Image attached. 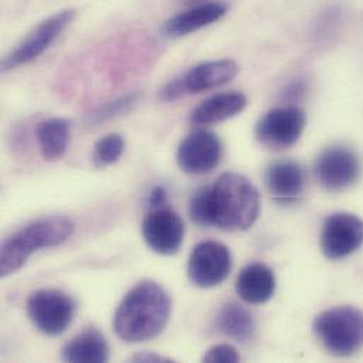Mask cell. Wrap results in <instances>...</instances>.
Wrapping results in <instances>:
<instances>
[{"mask_svg":"<svg viewBox=\"0 0 363 363\" xmlns=\"http://www.w3.org/2000/svg\"><path fill=\"white\" fill-rule=\"evenodd\" d=\"M201 1H203V0H184V3H188V4H199Z\"/></svg>","mask_w":363,"mask_h":363,"instance_id":"26","label":"cell"},{"mask_svg":"<svg viewBox=\"0 0 363 363\" xmlns=\"http://www.w3.org/2000/svg\"><path fill=\"white\" fill-rule=\"evenodd\" d=\"M274 273L263 263H252L246 266L238 276L236 293L247 304H264L274 296Z\"/></svg>","mask_w":363,"mask_h":363,"instance_id":"15","label":"cell"},{"mask_svg":"<svg viewBox=\"0 0 363 363\" xmlns=\"http://www.w3.org/2000/svg\"><path fill=\"white\" fill-rule=\"evenodd\" d=\"M247 105V99L240 92H223L213 95L199 104L189 115L194 125L219 123L239 115Z\"/></svg>","mask_w":363,"mask_h":363,"instance_id":"17","label":"cell"},{"mask_svg":"<svg viewBox=\"0 0 363 363\" xmlns=\"http://www.w3.org/2000/svg\"><path fill=\"white\" fill-rule=\"evenodd\" d=\"M218 330L236 342H247L255 338L256 321L253 315L238 303H226L216 317Z\"/></svg>","mask_w":363,"mask_h":363,"instance_id":"20","label":"cell"},{"mask_svg":"<svg viewBox=\"0 0 363 363\" xmlns=\"http://www.w3.org/2000/svg\"><path fill=\"white\" fill-rule=\"evenodd\" d=\"M61 357L64 362H108L109 345L106 338L98 330L88 328L64 345Z\"/></svg>","mask_w":363,"mask_h":363,"instance_id":"18","label":"cell"},{"mask_svg":"<svg viewBox=\"0 0 363 363\" xmlns=\"http://www.w3.org/2000/svg\"><path fill=\"white\" fill-rule=\"evenodd\" d=\"M27 314L34 327L47 337L67 331L75 315V301L60 290H37L27 298Z\"/></svg>","mask_w":363,"mask_h":363,"instance_id":"5","label":"cell"},{"mask_svg":"<svg viewBox=\"0 0 363 363\" xmlns=\"http://www.w3.org/2000/svg\"><path fill=\"white\" fill-rule=\"evenodd\" d=\"M130 362H140V363H166V362H174L173 359L170 358H166V357H162V355H157V354H152V352H140V354H136Z\"/></svg>","mask_w":363,"mask_h":363,"instance_id":"25","label":"cell"},{"mask_svg":"<svg viewBox=\"0 0 363 363\" xmlns=\"http://www.w3.org/2000/svg\"><path fill=\"white\" fill-rule=\"evenodd\" d=\"M228 11V6L222 1L199 3L194 7L176 14L164 24V33L170 37H182L198 31L212 23L220 20Z\"/></svg>","mask_w":363,"mask_h":363,"instance_id":"16","label":"cell"},{"mask_svg":"<svg viewBox=\"0 0 363 363\" xmlns=\"http://www.w3.org/2000/svg\"><path fill=\"white\" fill-rule=\"evenodd\" d=\"M230 269L232 256L229 247L215 240L198 243L188 260V277L199 289L219 286L229 276Z\"/></svg>","mask_w":363,"mask_h":363,"instance_id":"8","label":"cell"},{"mask_svg":"<svg viewBox=\"0 0 363 363\" xmlns=\"http://www.w3.org/2000/svg\"><path fill=\"white\" fill-rule=\"evenodd\" d=\"M267 189L280 202L297 201L306 188V174L300 164L290 160L273 163L264 176Z\"/></svg>","mask_w":363,"mask_h":363,"instance_id":"14","label":"cell"},{"mask_svg":"<svg viewBox=\"0 0 363 363\" xmlns=\"http://www.w3.org/2000/svg\"><path fill=\"white\" fill-rule=\"evenodd\" d=\"M72 233L74 223L67 216H48L28 223L3 242L0 276L4 279L18 272L34 252L62 245Z\"/></svg>","mask_w":363,"mask_h":363,"instance_id":"3","label":"cell"},{"mask_svg":"<svg viewBox=\"0 0 363 363\" xmlns=\"http://www.w3.org/2000/svg\"><path fill=\"white\" fill-rule=\"evenodd\" d=\"M184 230L180 215L169 208L153 209L142 223L146 245L162 256H173L180 250Z\"/></svg>","mask_w":363,"mask_h":363,"instance_id":"12","label":"cell"},{"mask_svg":"<svg viewBox=\"0 0 363 363\" xmlns=\"http://www.w3.org/2000/svg\"><path fill=\"white\" fill-rule=\"evenodd\" d=\"M306 129V113L297 106H283L263 115L255 129L256 139L266 147L281 150L298 142Z\"/></svg>","mask_w":363,"mask_h":363,"instance_id":"7","label":"cell"},{"mask_svg":"<svg viewBox=\"0 0 363 363\" xmlns=\"http://www.w3.org/2000/svg\"><path fill=\"white\" fill-rule=\"evenodd\" d=\"M140 98H142L140 92H132V94L123 95L121 98H116V99L99 106L96 111L91 112L86 118V122H88V125L95 126V125L106 122L112 118L128 113L139 104Z\"/></svg>","mask_w":363,"mask_h":363,"instance_id":"21","label":"cell"},{"mask_svg":"<svg viewBox=\"0 0 363 363\" xmlns=\"http://www.w3.org/2000/svg\"><path fill=\"white\" fill-rule=\"evenodd\" d=\"M318 182L330 191L345 189L359 180L361 160L345 146H333L321 152L315 162Z\"/></svg>","mask_w":363,"mask_h":363,"instance_id":"11","label":"cell"},{"mask_svg":"<svg viewBox=\"0 0 363 363\" xmlns=\"http://www.w3.org/2000/svg\"><path fill=\"white\" fill-rule=\"evenodd\" d=\"M313 330L324 348L335 357H351L362 347L363 315L355 307L342 306L321 313Z\"/></svg>","mask_w":363,"mask_h":363,"instance_id":"4","label":"cell"},{"mask_svg":"<svg viewBox=\"0 0 363 363\" xmlns=\"http://www.w3.org/2000/svg\"><path fill=\"white\" fill-rule=\"evenodd\" d=\"M363 245V220L350 212H337L327 218L321 232V249L331 260L355 253Z\"/></svg>","mask_w":363,"mask_h":363,"instance_id":"9","label":"cell"},{"mask_svg":"<svg viewBox=\"0 0 363 363\" xmlns=\"http://www.w3.org/2000/svg\"><path fill=\"white\" fill-rule=\"evenodd\" d=\"M240 361L238 351L228 344H219L206 351L202 357V362L206 363H235Z\"/></svg>","mask_w":363,"mask_h":363,"instance_id":"23","label":"cell"},{"mask_svg":"<svg viewBox=\"0 0 363 363\" xmlns=\"http://www.w3.org/2000/svg\"><path fill=\"white\" fill-rule=\"evenodd\" d=\"M167 202V191L163 186H155L149 196V203L153 209L163 208Z\"/></svg>","mask_w":363,"mask_h":363,"instance_id":"24","label":"cell"},{"mask_svg":"<svg viewBox=\"0 0 363 363\" xmlns=\"http://www.w3.org/2000/svg\"><path fill=\"white\" fill-rule=\"evenodd\" d=\"M71 122L64 118H51L40 122L35 128V138L44 160H60L69 143Z\"/></svg>","mask_w":363,"mask_h":363,"instance_id":"19","label":"cell"},{"mask_svg":"<svg viewBox=\"0 0 363 363\" xmlns=\"http://www.w3.org/2000/svg\"><path fill=\"white\" fill-rule=\"evenodd\" d=\"M75 10H62L38 23L1 61V71H10L41 57L74 21Z\"/></svg>","mask_w":363,"mask_h":363,"instance_id":"6","label":"cell"},{"mask_svg":"<svg viewBox=\"0 0 363 363\" xmlns=\"http://www.w3.org/2000/svg\"><path fill=\"white\" fill-rule=\"evenodd\" d=\"M238 64L233 60H218L198 64L182 75L176 77L182 96L201 94L230 82L238 74Z\"/></svg>","mask_w":363,"mask_h":363,"instance_id":"13","label":"cell"},{"mask_svg":"<svg viewBox=\"0 0 363 363\" xmlns=\"http://www.w3.org/2000/svg\"><path fill=\"white\" fill-rule=\"evenodd\" d=\"M222 159V142L213 132L198 129L189 133L179 147L177 162L185 174L202 176L218 167Z\"/></svg>","mask_w":363,"mask_h":363,"instance_id":"10","label":"cell"},{"mask_svg":"<svg viewBox=\"0 0 363 363\" xmlns=\"http://www.w3.org/2000/svg\"><path fill=\"white\" fill-rule=\"evenodd\" d=\"M125 152V140L121 135L112 133L95 143L92 162L96 169H104L119 162Z\"/></svg>","mask_w":363,"mask_h":363,"instance_id":"22","label":"cell"},{"mask_svg":"<svg viewBox=\"0 0 363 363\" xmlns=\"http://www.w3.org/2000/svg\"><path fill=\"white\" fill-rule=\"evenodd\" d=\"M172 298L156 281L138 283L119 304L113 328L116 335L126 342L138 344L155 340L169 324Z\"/></svg>","mask_w":363,"mask_h":363,"instance_id":"2","label":"cell"},{"mask_svg":"<svg viewBox=\"0 0 363 363\" xmlns=\"http://www.w3.org/2000/svg\"><path fill=\"white\" fill-rule=\"evenodd\" d=\"M260 213L255 184L238 173L222 174L213 185L201 188L189 201V216L203 228L247 230Z\"/></svg>","mask_w":363,"mask_h":363,"instance_id":"1","label":"cell"}]
</instances>
